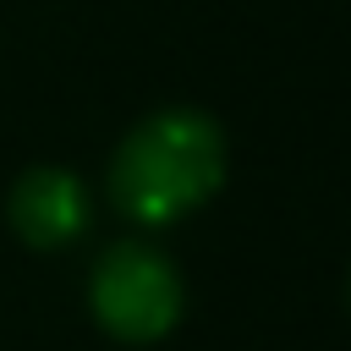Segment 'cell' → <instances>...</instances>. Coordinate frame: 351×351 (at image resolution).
Here are the masks:
<instances>
[{"mask_svg": "<svg viewBox=\"0 0 351 351\" xmlns=\"http://www.w3.org/2000/svg\"><path fill=\"white\" fill-rule=\"evenodd\" d=\"M225 181V137L203 110H159L143 121L110 165V192L121 214L143 225H170L208 203Z\"/></svg>", "mask_w": 351, "mask_h": 351, "instance_id": "1", "label": "cell"}, {"mask_svg": "<svg viewBox=\"0 0 351 351\" xmlns=\"http://www.w3.org/2000/svg\"><path fill=\"white\" fill-rule=\"evenodd\" d=\"M88 307L93 318L126 340V346H148L159 335L176 329L181 318V274L176 263L148 247V241H115L88 280Z\"/></svg>", "mask_w": 351, "mask_h": 351, "instance_id": "2", "label": "cell"}, {"mask_svg": "<svg viewBox=\"0 0 351 351\" xmlns=\"http://www.w3.org/2000/svg\"><path fill=\"white\" fill-rule=\"evenodd\" d=\"M11 225L27 247H66L88 225V192L71 170L38 165L11 186Z\"/></svg>", "mask_w": 351, "mask_h": 351, "instance_id": "3", "label": "cell"}]
</instances>
